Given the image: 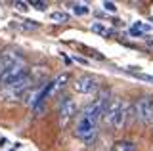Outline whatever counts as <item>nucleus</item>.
Returning a JSON list of instances; mask_svg holds the SVG:
<instances>
[{
	"instance_id": "f257e3e1",
	"label": "nucleus",
	"mask_w": 153,
	"mask_h": 151,
	"mask_svg": "<svg viewBox=\"0 0 153 151\" xmlns=\"http://www.w3.org/2000/svg\"><path fill=\"white\" fill-rule=\"evenodd\" d=\"M128 115H132L130 111V103L123 98H111L107 109L103 113V122H107L111 128L115 130H123L128 122Z\"/></svg>"
},
{
	"instance_id": "ddd939ff",
	"label": "nucleus",
	"mask_w": 153,
	"mask_h": 151,
	"mask_svg": "<svg viewBox=\"0 0 153 151\" xmlns=\"http://www.w3.org/2000/svg\"><path fill=\"white\" fill-rule=\"evenodd\" d=\"M134 27H136V29H140L143 35H146V33H151V31H153V27H151V25H147L146 21H136V23H134Z\"/></svg>"
},
{
	"instance_id": "1a4fd4ad",
	"label": "nucleus",
	"mask_w": 153,
	"mask_h": 151,
	"mask_svg": "<svg viewBox=\"0 0 153 151\" xmlns=\"http://www.w3.org/2000/svg\"><path fill=\"white\" fill-rule=\"evenodd\" d=\"M71 8H73V13H75V16H86V13L90 12V8L86 6V4H82V2L71 4Z\"/></svg>"
},
{
	"instance_id": "a211bd4d",
	"label": "nucleus",
	"mask_w": 153,
	"mask_h": 151,
	"mask_svg": "<svg viewBox=\"0 0 153 151\" xmlns=\"http://www.w3.org/2000/svg\"><path fill=\"white\" fill-rule=\"evenodd\" d=\"M0 144H2V145H4V144H8V140H6V138H0Z\"/></svg>"
},
{
	"instance_id": "20e7f679",
	"label": "nucleus",
	"mask_w": 153,
	"mask_h": 151,
	"mask_svg": "<svg viewBox=\"0 0 153 151\" xmlns=\"http://www.w3.org/2000/svg\"><path fill=\"white\" fill-rule=\"evenodd\" d=\"M76 117V103L71 98H63L59 100V105H57V122H59L61 128H67L71 122L75 121Z\"/></svg>"
},
{
	"instance_id": "423d86ee",
	"label": "nucleus",
	"mask_w": 153,
	"mask_h": 151,
	"mask_svg": "<svg viewBox=\"0 0 153 151\" xmlns=\"http://www.w3.org/2000/svg\"><path fill=\"white\" fill-rule=\"evenodd\" d=\"M73 90L79 92V94H96L100 90V82L92 75H80V77L75 78Z\"/></svg>"
},
{
	"instance_id": "7ed1b4c3",
	"label": "nucleus",
	"mask_w": 153,
	"mask_h": 151,
	"mask_svg": "<svg viewBox=\"0 0 153 151\" xmlns=\"http://www.w3.org/2000/svg\"><path fill=\"white\" fill-rule=\"evenodd\" d=\"M75 136L80 141H84V144H92V141L98 138V122L79 115L76 124H75Z\"/></svg>"
},
{
	"instance_id": "9d476101",
	"label": "nucleus",
	"mask_w": 153,
	"mask_h": 151,
	"mask_svg": "<svg viewBox=\"0 0 153 151\" xmlns=\"http://www.w3.org/2000/svg\"><path fill=\"white\" fill-rule=\"evenodd\" d=\"M90 31H92V33H98V35H103V36L109 35V29L103 25V23H100V21L92 23V25H90Z\"/></svg>"
},
{
	"instance_id": "4468645a",
	"label": "nucleus",
	"mask_w": 153,
	"mask_h": 151,
	"mask_svg": "<svg viewBox=\"0 0 153 151\" xmlns=\"http://www.w3.org/2000/svg\"><path fill=\"white\" fill-rule=\"evenodd\" d=\"M102 6H103V10L109 12V13H115V12H117V4H115V2H107V0H105Z\"/></svg>"
},
{
	"instance_id": "9b49d317",
	"label": "nucleus",
	"mask_w": 153,
	"mask_h": 151,
	"mask_svg": "<svg viewBox=\"0 0 153 151\" xmlns=\"http://www.w3.org/2000/svg\"><path fill=\"white\" fill-rule=\"evenodd\" d=\"M128 73L132 75V77H136V78H140V81H146V82H153V75H147V73H140V71H128Z\"/></svg>"
},
{
	"instance_id": "f8f14e48",
	"label": "nucleus",
	"mask_w": 153,
	"mask_h": 151,
	"mask_svg": "<svg viewBox=\"0 0 153 151\" xmlns=\"http://www.w3.org/2000/svg\"><path fill=\"white\" fill-rule=\"evenodd\" d=\"M29 8H35V10H38V12H44L48 8V4L40 2V0H31V2H29Z\"/></svg>"
},
{
	"instance_id": "f03ea898",
	"label": "nucleus",
	"mask_w": 153,
	"mask_h": 151,
	"mask_svg": "<svg viewBox=\"0 0 153 151\" xmlns=\"http://www.w3.org/2000/svg\"><path fill=\"white\" fill-rule=\"evenodd\" d=\"M134 119L140 121L143 126H153V96L143 94L130 105Z\"/></svg>"
},
{
	"instance_id": "2eb2a0df",
	"label": "nucleus",
	"mask_w": 153,
	"mask_h": 151,
	"mask_svg": "<svg viewBox=\"0 0 153 151\" xmlns=\"http://www.w3.org/2000/svg\"><path fill=\"white\" fill-rule=\"evenodd\" d=\"M13 6H16L19 12H27V10H29V2H21V0H17Z\"/></svg>"
},
{
	"instance_id": "dca6fc26",
	"label": "nucleus",
	"mask_w": 153,
	"mask_h": 151,
	"mask_svg": "<svg viewBox=\"0 0 153 151\" xmlns=\"http://www.w3.org/2000/svg\"><path fill=\"white\" fill-rule=\"evenodd\" d=\"M130 35H132V36H136V38H140V36H143V33H142L140 29H136V27L132 25V27H130Z\"/></svg>"
},
{
	"instance_id": "39448f33",
	"label": "nucleus",
	"mask_w": 153,
	"mask_h": 151,
	"mask_svg": "<svg viewBox=\"0 0 153 151\" xmlns=\"http://www.w3.org/2000/svg\"><path fill=\"white\" fill-rule=\"evenodd\" d=\"M27 65H13V67H8L0 73V86L2 88H8L12 84H16L17 81L27 77Z\"/></svg>"
},
{
	"instance_id": "6e6552de",
	"label": "nucleus",
	"mask_w": 153,
	"mask_h": 151,
	"mask_svg": "<svg viewBox=\"0 0 153 151\" xmlns=\"http://www.w3.org/2000/svg\"><path fill=\"white\" fill-rule=\"evenodd\" d=\"M50 19L52 21H57V23H67V21H69V13H67V12H52L50 13Z\"/></svg>"
},
{
	"instance_id": "f3484780",
	"label": "nucleus",
	"mask_w": 153,
	"mask_h": 151,
	"mask_svg": "<svg viewBox=\"0 0 153 151\" xmlns=\"http://www.w3.org/2000/svg\"><path fill=\"white\" fill-rule=\"evenodd\" d=\"M75 61H76V63H80V65H88V63H90L88 59H84V58H76V56H75Z\"/></svg>"
},
{
	"instance_id": "0eeeda50",
	"label": "nucleus",
	"mask_w": 153,
	"mask_h": 151,
	"mask_svg": "<svg viewBox=\"0 0 153 151\" xmlns=\"http://www.w3.org/2000/svg\"><path fill=\"white\" fill-rule=\"evenodd\" d=\"M111 151H136V144L132 140H117Z\"/></svg>"
}]
</instances>
